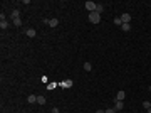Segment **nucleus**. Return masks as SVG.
<instances>
[{
	"label": "nucleus",
	"instance_id": "39448f33",
	"mask_svg": "<svg viewBox=\"0 0 151 113\" xmlns=\"http://www.w3.org/2000/svg\"><path fill=\"white\" fill-rule=\"evenodd\" d=\"M35 34H37V32H35V29H27V30H25V35H27V37H30V39H32V37H35Z\"/></svg>",
	"mask_w": 151,
	"mask_h": 113
},
{
	"label": "nucleus",
	"instance_id": "7ed1b4c3",
	"mask_svg": "<svg viewBox=\"0 0 151 113\" xmlns=\"http://www.w3.org/2000/svg\"><path fill=\"white\" fill-rule=\"evenodd\" d=\"M0 19H2V20H0V27H2V29H7V27H9V22L5 20V15L2 14V15H0Z\"/></svg>",
	"mask_w": 151,
	"mask_h": 113
},
{
	"label": "nucleus",
	"instance_id": "a211bd4d",
	"mask_svg": "<svg viewBox=\"0 0 151 113\" xmlns=\"http://www.w3.org/2000/svg\"><path fill=\"white\" fill-rule=\"evenodd\" d=\"M114 24H116V25H123V20H121V17L114 19Z\"/></svg>",
	"mask_w": 151,
	"mask_h": 113
},
{
	"label": "nucleus",
	"instance_id": "ddd939ff",
	"mask_svg": "<svg viewBox=\"0 0 151 113\" xmlns=\"http://www.w3.org/2000/svg\"><path fill=\"white\" fill-rule=\"evenodd\" d=\"M45 101H47V100H45L44 96H37V103H39V105H45Z\"/></svg>",
	"mask_w": 151,
	"mask_h": 113
},
{
	"label": "nucleus",
	"instance_id": "6e6552de",
	"mask_svg": "<svg viewBox=\"0 0 151 113\" xmlns=\"http://www.w3.org/2000/svg\"><path fill=\"white\" fill-rule=\"evenodd\" d=\"M49 25L50 27H57L59 25V19H49Z\"/></svg>",
	"mask_w": 151,
	"mask_h": 113
},
{
	"label": "nucleus",
	"instance_id": "412c9836",
	"mask_svg": "<svg viewBox=\"0 0 151 113\" xmlns=\"http://www.w3.org/2000/svg\"><path fill=\"white\" fill-rule=\"evenodd\" d=\"M50 113H59V108H52V111Z\"/></svg>",
	"mask_w": 151,
	"mask_h": 113
},
{
	"label": "nucleus",
	"instance_id": "5701e85b",
	"mask_svg": "<svg viewBox=\"0 0 151 113\" xmlns=\"http://www.w3.org/2000/svg\"><path fill=\"white\" fill-rule=\"evenodd\" d=\"M148 113H151V108H149V110H148Z\"/></svg>",
	"mask_w": 151,
	"mask_h": 113
},
{
	"label": "nucleus",
	"instance_id": "2eb2a0df",
	"mask_svg": "<svg viewBox=\"0 0 151 113\" xmlns=\"http://www.w3.org/2000/svg\"><path fill=\"white\" fill-rule=\"evenodd\" d=\"M96 12H98V14L104 12V5H99V4H98V7H96Z\"/></svg>",
	"mask_w": 151,
	"mask_h": 113
},
{
	"label": "nucleus",
	"instance_id": "0eeeda50",
	"mask_svg": "<svg viewBox=\"0 0 151 113\" xmlns=\"http://www.w3.org/2000/svg\"><path fill=\"white\" fill-rule=\"evenodd\" d=\"M124 96H126V93H124V91H118V95H116V101H123V100H124Z\"/></svg>",
	"mask_w": 151,
	"mask_h": 113
},
{
	"label": "nucleus",
	"instance_id": "1a4fd4ad",
	"mask_svg": "<svg viewBox=\"0 0 151 113\" xmlns=\"http://www.w3.org/2000/svg\"><path fill=\"white\" fill-rule=\"evenodd\" d=\"M121 29H123V32H129L131 30V24H123Z\"/></svg>",
	"mask_w": 151,
	"mask_h": 113
},
{
	"label": "nucleus",
	"instance_id": "f03ea898",
	"mask_svg": "<svg viewBox=\"0 0 151 113\" xmlns=\"http://www.w3.org/2000/svg\"><path fill=\"white\" fill-rule=\"evenodd\" d=\"M84 5H86V9L89 10V14H91V12H96V7H98V4H94V2H91V0H87V2H86Z\"/></svg>",
	"mask_w": 151,
	"mask_h": 113
},
{
	"label": "nucleus",
	"instance_id": "f8f14e48",
	"mask_svg": "<svg viewBox=\"0 0 151 113\" xmlns=\"http://www.w3.org/2000/svg\"><path fill=\"white\" fill-rule=\"evenodd\" d=\"M18 17H20V12L18 10H12V20L13 19H18Z\"/></svg>",
	"mask_w": 151,
	"mask_h": 113
},
{
	"label": "nucleus",
	"instance_id": "f257e3e1",
	"mask_svg": "<svg viewBox=\"0 0 151 113\" xmlns=\"http://www.w3.org/2000/svg\"><path fill=\"white\" fill-rule=\"evenodd\" d=\"M89 22H91V24H99V22H101V14L91 12V14H89Z\"/></svg>",
	"mask_w": 151,
	"mask_h": 113
},
{
	"label": "nucleus",
	"instance_id": "f3484780",
	"mask_svg": "<svg viewBox=\"0 0 151 113\" xmlns=\"http://www.w3.org/2000/svg\"><path fill=\"white\" fill-rule=\"evenodd\" d=\"M143 108L149 110V108H151V103H149V101H143Z\"/></svg>",
	"mask_w": 151,
	"mask_h": 113
},
{
	"label": "nucleus",
	"instance_id": "dca6fc26",
	"mask_svg": "<svg viewBox=\"0 0 151 113\" xmlns=\"http://www.w3.org/2000/svg\"><path fill=\"white\" fill-rule=\"evenodd\" d=\"M84 69H86V71H91V69H92V64H91V63H84Z\"/></svg>",
	"mask_w": 151,
	"mask_h": 113
},
{
	"label": "nucleus",
	"instance_id": "6ab92c4d",
	"mask_svg": "<svg viewBox=\"0 0 151 113\" xmlns=\"http://www.w3.org/2000/svg\"><path fill=\"white\" fill-rule=\"evenodd\" d=\"M104 113H116V110L114 108H107V110H104Z\"/></svg>",
	"mask_w": 151,
	"mask_h": 113
},
{
	"label": "nucleus",
	"instance_id": "aec40b11",
	"mask_svg": "<svg viewBox=\"0 0 151 113\" xmlns=\"http://www.w3.org/2000/svg\"><path fill=\"white\" fill-rule=\"evenodd\" d=\"M55 86H57V84H55V83H49V84H47V88H49V89H54Z\"/></svg>",
	"mask_w": 151,
	"mask_h": 113
},
{
	"label": "nucleus",
	"instance_id": "4468645a",
	"mask_svg": "<svg viewBox=\"0 0 151 113\" xmlns=\"http://www.w3.org/2000/svg\"><path fill=\"white\" fill-rule=\"evenodd\" d=\"M13 25L15 27H20L22 25V20H20V19H13Z\"/></svg>",
	"mask_w": 151,
	"mask_h": 113
},
{
	"label": "nucleus",
	"instance_id": "4be33fe9",
	"mask_svg": "<svg viewBox=\"0 0 151 113\" xmlns=\"http://www.w3.org/2000/svg\"><path fill=\"white\" fill-rule=\"evenodd\" d=\"M96 113H104V110H98V111H96Z\"/></svg>",
	"mask_w": 151,
	"mask_h": 113
},
{
	"label": "nucleus",
	"instance_id": "9d476101",
	"mask_svg": "<svg viewBox=\"0 0 151 113\" xmlns=\"http://www.w3.org/2000/svg\"><path fill=\"white\" fill-rule=\"evenodd\" d=\"M61 86H62V88H71V86H72V81H71V79H67V81L61 83Z\"/></svg>",
	"mask_w": 151,
	"mask_h": 113
},
{
	"label": "nucleus",
	"instance_id": "9b49d317",
	"mask_svg": "<svg viewBox=\"0 0 151 113\" xmlns=\"http://www.w3.org/2000/svg\"><path fill=\"white\" fill-rule=\"evenodd\" d=\"M27 101H29V103H37V96H35V95H30V96L27 98Z\"/></svg>",
	"mask_w": 151,
	"mask_h": 113
},
{
	"label": "nucleus",
	"instance_id": "20e7f679",
	"mask_svg": "<svg viewBox=\"0 0 151 113\" xmlns=\"http://www.w3.org/2000/svg\"><path fill=\"white\" fill-rule=\"evenodd\" d=\"M121 20H123V24H129V22H131V15H129V14H123Z\"/></svg>",
	"mask_w": 151,
	"mask_h": 113
},
{
	"label": "nucleus",
	"instance_id": "423d86ee",
	"mask_svg": "<svg viewBox=\"0 0 151 113\" xmlns=\"http://www.w3.org/2000/svg\"><path fill=\"white\" fill-rule=\"evenodd\" d=\"M123 108H124V103H123V101H116V103H114V110H116V111H121Z\"/></svg>",
	"mask_w": 151,
	"mask_h": 113
}]
</instances>
